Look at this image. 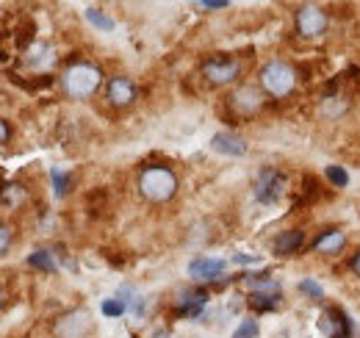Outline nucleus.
<instances>
[{"instance_id": "412c9836", "label": "nucleus", "mask_w": 360, "mask_h": 338, "mask_svg": "<svg viewBox=\"0 0 360 338\" xmlns=\"http://www.w3.org/2000/svg\"><path fill=\"white\" fill-rule=\"evenodd\" d=\"M324 175H327V180L336 186V189H344L347 183H350V175H347V169H341V167H327L324 169Z\"/></svg>"}, {"instance_id": "6e6552de", "label": "nucleus", "mask_w": 360, "mask_h": 338, "mask_svg": "<svg viewBox=\"0 0 360 338\" xmlns=\"http://www.w3.org/2000/svg\"><path fill=\"white\" fill-rule=\"evenodd\" d=\"M319 330L324 338H352V319L341 308H324L319 316Z\"/></svg>"}, {"instance_id": "a878e982", "label": "nucleus", "mask_w": 360, "mask_h": 338, "mask_svg": "<svg viewBox=\"0 0 360 338\" xmlns=\"http://www.w3.org/2000/svg\"><path fill=\"white\" fill-rule=\"evenodd\" d=\"M197 6H200V8H208V11H216V8H227L230 3H227V0H200Z\"/></svg>"}, {"instance_id": "a211bd4d", "label": "nucleus", "mask_w": 360, "mask_h": 338, "mask_svg": "<svg viewBox=\"0 0 360 338\" xmlns=\"http://www.w3.org/2000/svg\"><path fill=\"white\" fill-rule=\"evenodd\" d=\"M28 266H34L39 272H56V260L48 250H36V253L28 255Z\"/></svg>"}, {"instance_id": "6ab92c4d", "label": "nucleus", "mask_w": 360, "mask_h": 338, "mask_svg": "<svg viewBox=\"0 0 360 338\" xmlns=\"http://www.w3.org/2000/svg\"><path fill=\"white\" fill-rule=\"evenodd\" d=\"M86 20L100 31H114V20L100 8H86Z\"/></svg>"}, {"instance_id": "20e7f679", "label": "nucleus", "mask_w": 360, "mask_h": 338, "mask_svg": "<svg viewBox=\"0 0 360 338\" xmlns=\"http://www.w3.org/2000/svg\"><path fill=\"white\" fill-rule=\"evenodd\" d=\"M294 25H296V34H299L302 39H316V36H322V34L327 31L330 20H327V11H324V8L308 3V6H299V8H296Z\"/></svg>"}, {"instance_id": "c85d7f7f", "label": "nucleus", "mask_w": 360, "mask_h": 338, "mask_svg": "<svg viewBox=\"0 0 360 338\" xmlns=\"http://www.w3.org/2000/svg\"><path fill=\"white\" fill-rule=\"evenodd\" d=\"M0 302H3V288H0Z\"/></svg>"}, {"instance_id": "4468645a", "label": "nucleus", "mask_w": 360, "mask_h": 338, "mask_svg": "<svg viewBox=\"0 0 360 338\" xmlns=\"http://www.w3.org/2000/svg\"><path fill=\"white\" fill-rule=\"evenodd\" d=\"M302 244H305V233H302V230H286V233H280V236H278V242H275V253L278 255H294L296 250H302Z\"/></svg>"}, {"instance_id": "f257e3e1", "label": "nucleus", "mask_w": 360, "mask_h": 338, "mask_svg": "<svg viewBox=\"0 0 360 338\" xmlns=\"http://www.w3.org/2000/svg\"><path fill=\"white\" fill-rule=\"evenodd\" d=\"M139 191L150 203H166L178 191V175L164 164H150L139 172Z\"/></svg>"}, {"instance_id": "f8f14e48", "label": "nucleus", "mask_w": 360, "mask_h": 338, "mask_svg": "<svg viewBox=\"0 0 360 338\" xmlns=\"http://www.w3.org/2000/svg\"><path fill=\"white\" fill-rule=\"evenodd\" d=\"M211 147L222 156H244L247 153V142L238 136V133H230V131H222L211 139Z\"/></svg>"}, {"instance_id": "cd10ccee", "label": "nucleus", "mask_w": 360, "mask_h": 338, "mask_svg": "<svg viewBox=\"0 0 360 338\" xmlns=\"http://www.w3.org/2000/svg\"><path fill=\"white\" fill-rule=\"evenodd\" d=\"M352 269H355V274L360 277V253L355 255V260H352Z\"/></svg>"}, {"instance_id": "b1692460", "label": "nucleus", "mask_w": 360, "mask_h": 338, "mask_svg": "<svg viewBox=\"0 0 360 338\" xmlns=\"http://www.w3.org/2000/svg\"><path fill=\"white\" fill-rule=\"evenodd\" d=\"M233 338H258V322H255V319H244V322L236 328Z\"/></svg>"}, {"instance_id": "9b49d317", "label": "nucleus", "mask_w": 360, "mask_h": 338, "mask_svg": "<svg viewBox=\"0 0 360 338\" xmlns=\"http://www.w3.org/2000/svg\"><path fill=\"white\" fill-rule=\"evenodd\" d=\"M227 269V263L222 258H194L189 263V274L194 280H214V277H222V272Z\"/></svg>"}, {"instance_id": "9d476101", "label": "nucleus", "mask_w": 360, "mask_h": 338, "mask_svg": "<svg viewBox=\"0 0 360 338\" xmlns=\"http://www.w3.org/2000/svg\"><path fill=\"white\" fill-rule=\"evenodd\" d=\"M108 100H111V105H117V108H128V105L136 100V84H134L131 78H125V75L111 78V81H108Z\"/></svg>"}, {"instance_id": "39448f33", "label": "nucleus", "mask_w": 360, "mask_h": 338, "mask_svg": "<svg viewBox=\"0 0 360 338\" xmlns=\"http://www.w3.org/2000/svg\"><path fill=\"white\" fill-rule=\"evenodd\" d=\"M283 186H286V177H283L280 169H275V167L261 169L258 177H255V197H258V203L272 205L275 200H280Z\"/></svg>"}, {"instance_id": "7ed1b4c3", "label": "nucleus", "mask_w": 360, "mask_h": 338, "mask_svg": "<svg viewBox=\"0 0 360 338\" xmlns=\"http://www.w3.org/2000/svg\"><path fill=\"white\" fill-rule=\"evenodd\" d=\"M261 89L269 94V97H278L283 100L288 97L294 89H296V70L283 61V59H272L264 64L261 70Z\"/></svg>"}, {"instance_id": "393cba45", "label": "nucleus", "mask_w": 360, "mask_h": 338, "mask_svg": "<svg viewBox=\"0 0 360 338\" xmlns=\"http://www.w3.org/2000/svg\"><path fill=\"white\" fill-rule=\"evenodd\" d=\"M8 247H11V228L0 222V258L8 253Z\"/></svg>"}, {"instance_id": "5701e85b", "label": "nucleus", "mask_w": 360, "mask_h": 338, "mask_svg": "<svg viewBox=\"0 0 360 338\" xmlns=\"http://www.w3.org/2000/svg\"><path fill=\"white\" fill-rule=\"evenodd\" d=\"M100 308H103V316H122V314L128 311V305H125L120 297H117V300H103Z\"/></svg>"}, {"instance_id": "aec40b11", "label": "nucleus", "mask_w": 360, "mask_h": 338, "mask_svg": "<svg viewBox=\"0 0 360 338\" xmlns=\"http://www.w3.org/2000/svg\"><path fill=\"white\" fill-rule=\"evenodd\" d=\"M50 180H53V189H56V197H64L70 191V175L62 172V169H53L50 172Z\"/></svg>"}, {"instance_id": "1a4fd4ad", "label": "nucleus", "mask_w": 360, "mask_h": 338, "mask_svg": "<svg viewBox=\"0 0 360 338\" xmlns=\"http://www.w3.org/2000/svg\"><path fill=\"white\" fill-rule=\"evenodd\" d=\"M230 108L236 114H241V117H252V114H258L264 108V91L258 86H250V84L238 86L230 94Z\"/></svg>"}, {"instance_id": "f03ea898", "label": "nucleus", "mask_w": 360, "mask_h": 338, "mask_svg": "<svg viewBox=\"0 0 360 338\" xmlns=\"http://www.w3.org/2000/svg\"><path fill=\"white\" fill-rule=\"evenodd\" d=\"M100 84H103V73H100L97 64H89V61L72 64L70 70L62 75V86L72 100H89L100 89Z\"/></svg>"}, {"instance_id": "bb28decb", "label": "nucleus", "mask_w": 360, "mask_h": 338, "mask_svg": "<svg viewBox=\"0 0 360 338\" xmlns=\"http://www.w3.org/2000/svg\"><path fill=\"white\" fill-rule=\"evenodd\" d=\"M8 142V125H6V119L0 117V145H6Z\"/></svg>"}, {"instance_id": "dca6fc26", "label": "nucleus", "mask_w": 360, "mask_h": 338, "mask_svg": "<svg viewBox=\"0 0 360 338\" xmlns=\"http://www.w3.org/2000/svg\"><path fill=\"white\" fill-rule=\"evenodd\" d=\"M206 302H208V294H206V291H192V294L183 297L180 314H183V316H200V311L206 308Z\"/></svg>"}, {"instance_id": "f3484780", "label": "nucleus", "mask_w": 360, "mask_h": 338, "mask_svg": "<svg viewBox=\"0 0 360 338\" xmlns=\"http://www.w3.org/2000/svg\"><path fill=\"white\" fill-rule=\"evenodd\" d=\"M25 61H28V67H45V64H50V47H48V45H42V42L31 45V47H28Z\"/></svg>"}, {"instance_id": "ddd939ff", "label": "nucleus", "mask_w": 360, "mask_h": 338, "mask_svg": "<svg viewBox=\"0 0 360 338\" xmlns=\"http://www.w3.org/2000/svg\"><path fill=\"white\" fill-rule=\"evenodd\" d=\"M344 244H347V233L338 230V228H333V230H324V233L313 242V250L322 255H336L344 250Z\"/></svg>"}, {"instance_id": "0eeeda50", "label": "nucleus", "mask_w": 360, "mask_h": 338, "mask_svg": "<svg viewBox=\"0 0 360 338\" xmlns=\"http://www.w3.org/2000/svg\"><path fill=\"white\" fill-rule=\"evenodd\" d=\"M53 333L59 338H86L92 333V316H89V311L78 308V311H70V314L59 316L56 325H53Z\"/></svg>"}, {"instance_id": "423d86ee", "label": "nucleus", "mask_w": 360, "mask_h": 338, "mask_svg": "<svg viewBox=\"0 0 360 338\" xmlns=\"http://www.w3.org/2000/svg\"><path fill=\"white\" fill-rule=\"evenodd\" d=\"M238 75H241V64L236 59H227V56H216V59L203 64V78L214 86L233 84Z\"/></svg>"}, {"instance_id": "4be33fe9", "label": "nucleus", "mask_w": 360, "mask_h": 338, "mask_svg": "<svg viewBox=\"0 0 360 338\" xmlns=\"http://www.w3.org/2000/svg\"><path fill=\"white\" fill-rule=\"evenodd\" d=\"M299 291H302L305 297H310V300H322V297H324V288H322L313 277H305V280L299 283Z\"/></svg>"}, {"instance_id": "2eb2a0df", "label": "nucleus", "mask_w": 360, "mask_h": 338, "mask_svg": "<svg viewBox=\"0 0 360 338\" xmlns=\"http://www.w3.org/2000/svg\"><path fill=\"white\" fill-rule=\"evenodd\" d=\"M280 305V291H252L250 297V308L264 314V311H275Z\"/></svg>"}]
</instances>
